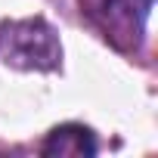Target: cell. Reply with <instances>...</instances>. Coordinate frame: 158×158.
Segmentation results:
<instances>
[{"instance_id":"obj_3","label":"cell","mask_w":158,"mask_h":158,"mask_svg":"<svg viewBox=\"0 0 158 158\" xmlns=\"http://www.w3.org/2000/svg\"><path fill=\"white\" fill-rule=\"evenodd\" d=\"M102 6H106V16H109L112 28H121L124 34L139 37L143 25H146V16L152 10V0H102Z\"/></svg>"},{"instance_id":"obj_2","label":"cell","mask_w":158,"mask_h":158,"mask_svg":"<svg viewBox=\"0 0 158 158\" xmlns=\"http://www.w3.org/2000/svg\"><path fill=\"white\" fill-rule=\"evenodd\" d=\"M40 152L44 155H96V139L81 124H62L47 136Z\"/></svg>"},{"instance_id":"obj_1","label":"cell","mask_w":158,"mask_h":158,"mask_svg":"<svg viewBox=\"0 0 158 158\" xmlns=\"http://www.w3.org/2000/svg\"><path fill=\"white\" fill-rule=\"evenodd\" d=\"M0 59L10 62L13 68L50 71L62 59V44L44 19L10 22L0 28Z\"/></svg>"}]
</instances>
